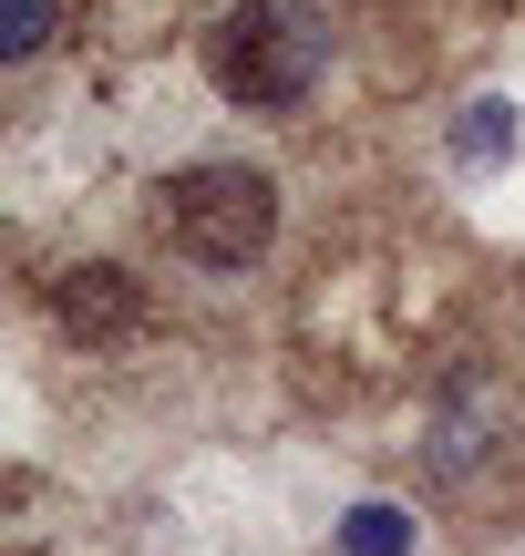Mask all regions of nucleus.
<instances>
[{
    "instance_id": "f257e3e1",
    "label": "nucleus",
    "mask_w": 525,
    "mask_h": 556,
    "mask_svg": "<svg viewBox=\"0 0 525 556\" xmlns=\"http://www.w3.org/2000/svg\"><path fill=\"white\" fill-rule=\"evenodd\" d=\"M206 73L227 103L247 114H289V103L320 93L330 73V11L320 0H238V11L206 31Z\"/></svg>"
},
{
    "instance_id": "f03ea898",
    "label": "nucleus",
    "mask_w": 525,
    "mask_h": 556,
    "mask_svg": "<svg viewBox=\"0 0 525 556\" xmlns=\"http://www.w3.org/2000/svg\"><path fill=\"white\" fill-rule=\"evenodd\" d=\"M165 238L196 268H258L268 238H279V176L238 155H206L165 186Z\"/></svg>"
},
{
    "instance_id": "7ed1b4c3",
    "label": "nucleus",
    "mask_w": 525,
    "mask_h": 556,
    "mask_svg": "<svg viewBox=\"0 0 525 556\" xmlns=\"http://www.w3.org/2000/svg\"><path fill=\"white\" fill-rule=\"evenodd\" d=\"M495 443H505V381H495L485 361H453V371L433 381V413H423V464H433V484H464Z\"/></svg>"
},
{
    "instance_id": "20e7f679",
    "label": "nucleus",
    "mask_w": 525,
    "mask_h": 556,
    "mask_svg": "<svg viewBox=\"0 0 525 556\" xmlns=\"http://www.w3.org/2000/svg\"><path fill=\"white\" fill-rule=\"evenodd\" d=\"M52 309H62V330H73V340H124V330L144 319V289H135L114 258H93V268H73V278H62V299H52Z\"/></svg>"
},
{
    "instance_id": "39448f33",
    "label": "nucleus",
    "mask_w": 525,
    "mask_h": 556,
    "mask_svg": "<svg viewBox=\"0 0 525 556\" xmlns=\"http://www.w3.org/2000/svg\"><path fill=\"white\" fill-rule=\"evenodd\" d=\"M515 135H525V114L505 93H474L464 114H453V165H474V176H485V165H505L515 155Z\"/></svg>"
},
{
    "instance_id": "423d86ee",
    "label": "nucleus",
    "mask_w": 525,
    "mask_h": 556,
    "mask_svg": "<svg viewBox=\"0 0 525 556\" xmlns=\"http://www.w3.org/2000/svg\"><path fill=\"white\" fill-rule=\"evenodd\" d=\"M341 556H412V516L382 505V495L350 505V516H341Z\"/></svg>"
},
{
    "instance_id": "0eeeda50",
    "label": "nucleus",
    "mask_w": 525,
    "mask_h": 556,
    "mask_svg": "<svg viewBox=\"0 0 525 556\" xmlns=\"http://www.w3.org/2000/svg\"><path fill=\"white\" fill-rule=\"evenodd\" d=\"M62 0H0V62H31L41 41H52Z\"/></svg>"
}]
</instances>
